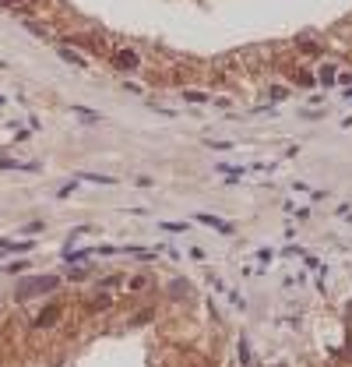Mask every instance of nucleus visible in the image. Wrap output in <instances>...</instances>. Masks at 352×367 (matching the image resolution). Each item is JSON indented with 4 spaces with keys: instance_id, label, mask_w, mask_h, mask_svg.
Segmentation results:
<instances>
[{
    "instance_id": "obj_1",
    "label": "nucleus",
    "mask_w": 352,
    "mask_h": 367,
    "mask_svg": "<svg viewBox=\"0 0 352 367\" xmlns=\"http://www.w3.org/2000/svg\"><path fill=\"white\" fill-rule=\"evenodd\" d=\"M57 286H60V276H28L14 286V300L25 304V300H32L39 293H57Z\"/></svg>"
},
{
    "instance_id": "obj_2",
    "label": "nucleus",
    "mask_w": 352,
    "mask_h": 367,
    "mask_svg": "<svg viewBox=\"0 0 352 367\" xmlns=\"http://www.w3.org/2000/svg\"><path fill=\"white\" fill-rule=\"evenodd\" d=\"M60 314H64V307H60V304H46V307L35 314V328H50L53 321H60Z\"/></svg>"
},
{
    "instance_id": "obj_3",
    "label": "nucleus",
    "mask_w": 352,
    "mask_h": 367,
    "mask_svg": "<svg viewBox=\"0 0 352 367\" xmlns=\"http://www.w3.org/2000/svg\"><path fill=\"white\" fill-rule=\"evenodd\" d=\"M113 60H116V68H120V71H138V64H141V57L134 53V50H116V53H113Z\"/></svg>"
},
{
    "instance_id": "obj_4",
    "label": "nucleus",
    "mask_w": 352,
    "mask_h": 367,
    "mask_svg": "<svg viewBox=\"0 0 352 367\" xmlns=\"http://www.w3.org/2000/svg\"><path fill=\"white\" fill-rule=\"evenodd\" d=\"M64 43H70V46H81V50H92V53H106V46H102V43H95V39H85V36H67Z\"/></svg>"
},
{
    "instance_id": "obj_5",
    "label": "nucleus",
    "mask_w": 352,
    "mask_h": 367,
    "mask_svg": "<svg viewBox=\"0 0 352 367\" xmlns=\"http://www.w3.org/2000/svg\"><path fill=\"white\" fill-rule=\"evenodd\" d=\"M35 240H11V237H0V251H32Z\"/></svg>"
},
{
    "instance_id": "obj_6",
    "label": "nucleus",
    "mask_w": 352,
    "mask_h": 367,
    "mask_svg": "<svg viewBox=\"0 0 352 367\" xmlns=\"http://www.w3.org/2000/svg\"><path fill=\"white\" fill-rule=\"evenodd\" d=\"M198 222H205V226L218 229V233H232V226H229L225 219H218V216H208V212H201V216H198Z\"/></svg>"
},
{
    "instance_id": "obj_7",
    "label": "nucleus",
    "mask_w": 352,
    "mask_h": 367,
    "mask_svg": "<svg viewBox=\"0 0 352 367\" xmlns=\"http://www.w3.org/2000/svg\"><path fill=\"white\" fill-rule=\"evenodd\" d=\"M60 57H64L67 64H74V68H88V60H85V57H77L70 46H60Z\"/></svg>"
},
{
    "instance_id": "obj_8",
    "label": "nucleus",
    "mask_w": 352,
    "mask_h": 367,
    "mask_svg": "<svg viewBox=\"0 0 352 367\" xmlns=\"http://www.w3.org/2000/svg\"><path fill=\"white\" fill-rule=\"evenodd\" d=\"M70 113H74V117H81L85 124H99V113H95V110H85V106H70Z\"/></svg>"
},
{
    "instance_id": "obj_9",
    "label": "nucleus",
    "mask_w": 352,
    "mask_h": 367,
    "mask_svg": "<svg viewBox=\"0 0 352 367\" xmlns=\"http://www.w3.org/2000/svg\"><path fill=\"white\" fill-rule=\"evenodd\" d=\"M81 180H88V184H102V187H109V184H116L113 177H106V173H77Z\"/></svg>"
},
{
    "instance_id": "obj_10",
    "label": "nucleus",
    "mask_w": 352,
    "mask_h": 367,
    "mask_svg": "<svg viewBox=\"0 0 352 367\" xmlns=\"http://www.w3.org/2000/svg\"><path fill=\"white\" fill-rule=\"evenodd\" d=\"M321 81H324V85H335V81H338V68H335V64H324V68H321Z\"/></svg>"
},
{
    "instance_id": "obj_11",
    "label": "nucleus",
    "mask_w": 352,
    "mask_h": 367,
    "mask_svg": "<svg viewBox=\"0 0 352 367\" xmlns=\"http://www.w3.org/2000/svg\"><path fill=\"white\" fill-rule=\"evenodd\" d=\"M183 99H187V103H198V106H201V103H211V95H205V92H194V88H183Z\"/></svg>"
},
{
    "instance_id": "obj_12",
    "label": "nucleus",
    "mask_w": 352,
    "mask_h": 367,
    "mask_svg": "<svg viewBox=\"0 0 352 367\" xmlns=\"http://www.w3.org/2000/svg\"><path fill=\"white\" fill-rule=\"evenodd\" d=\"M0 166H4V170H35L32 162H14V159H7V155L0 159Z\"/></svg>"
},
{
    "instance_id": "obj_13",
    "label": "nucleus",
    "mask_w": 352,
    "mask_h": 367,
    "mask_svg": "<svg viewBox=\"0 0 352 367\" xmlns=\"http://www.w3.org/2000/svg\"><path fill=\"white\" fill-rule=\"evenodd\" d=\"M25 269H28V261H11V265H7L4 272H7V276H21Z\"/></svg>"
},
{
    "instance_id": "obj_14",
    "label": "nucleus",
    "mask_w": 352,
    "mask_h": 367,
    "mask_svg": "<svg viewBox=\"0 0 352 367\" xmlns=\"http://www.w3.org/2000/svg\"><path fill=\"white\" fill-rule=\"evenodd\" d=\"M28 32H35V36H43V39L50 36V28H46V25H39V21H28Z\"/></svg>"
},
{
    "instance_id": "obj_15",
    "label": "nucleus",
    "mask_w": 352,
    "mask_h": 367,
    "mask_svg": "<svg viewBox=\"0 0 352 367\" xmlns=\"http://www.w3.org/2000/svg\"><path fill=\"white\" fill-rule=\"evenodd\" d=\"M109 304H113V300H109L106 293H99L95 300H92V307H95V311H99V307H109Z\"/></svg>"
},
{
    "instance_id": "obj_16",
    "label": "nucleus",
    "mask_w": 352,
    "mask_h": 367,
    "mask_svg": "<svg viewBox=\"0 0 352 367\" xmlns=\"http://www.w3.org/2000/svg\"><path fill=\"white\" fill-rule=\"evenodd\" d=\"M39 229H46V222L43 219H32L28 226H25V233H39Z\"/></svg>"
},
{
    "instance_id": "obj_17",
    "label": "nucleus",
    "mask_w": 352,
    "mask_h": 367,
    "mask_svg": "<svg viewBox=\"0 0 352 367\" xmlns=\"http://www.w3.org/2000/svg\"><path fill=\"white\" fill-rule=\"evenodd\" d=\"M162 229H169V233H183V222H162Z\"/></svg>"
},
{
    "instance_id": "obj_18",
    "label": "nucleus",
    "mask_w": 352,
    "mask_h": 367,
    "mask_svg": "<svg viewBox=\"0 0 352 367\" xmlns=\"http://www.w3.org/2000/svg\"><path fill=\"white\" fill-rule=\"evenodd\" d=\"M67 276H70V279H85V276H88V269H67Z\"/></svg>"
},
{
    "instance_id": "obj_19",
    "label": "nucleus",
    "mask_w": 352,
    "mask_h": 367,
    "mask_svg": "<svg viewBox=\"0 0 352 367\" xmlns=\"http://www.w3.org/2000/svg\"><path fill=\"white\" fill-rule=\"evenodd\" d=\"M144 286H148V279H144V276H138V279H131V290H144Z\"/></svg>"
},
{
    "instance_id": "obj_20",
    "label": "nucleus",
    "mask_w": 352,
    "mask_h": 367,
    "mask_svg": "<svg viewBox=\"0 0 352 367\" xmlns=\"http://www.w3.org/2000/svg\"><path fill=\"white\" fill-rule=\"evenodd\" d=\"M18 4H25V0H0V7H18Z\"/></svg>"
},
{
    "instance_id": "obj_21",
    "label": "nucleus",
    "mask_w": 352,
    "mask_h": 367,
    "mask_svg": "<svg viewBox=\"0 0 352 367\" xmlns=\"http://www.w3.org/2000/svg\"><path fill=\"white\" fill-rule=\"evenodd\" d=\"M345 99H352V85H349V92H345Z\"/></svg>"
},
{
    "instance_id": "obj_22",
    "label": "nucleus",
    "mask_w": 352,
    "mask_h": 367,
    "mask_svg": "<svg viewBox=\"0 0 352 367\" xmlns=\"http://www.w3.org/2000/svg\"><path fill=\"white\" fill-rule=\"evenodd\" d=\"M4 103H7V99H4V95H0V106H4Z\"/></svg>"
}]
</instances>
